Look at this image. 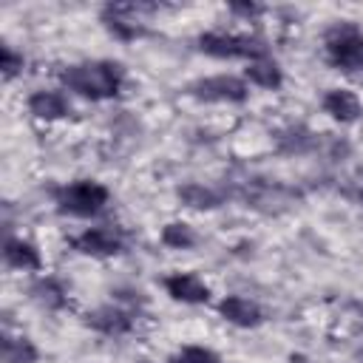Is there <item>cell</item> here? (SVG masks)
<instances>
[{
    "label": "cell",
    "mask_w": 363,
    "mask_h": 363,
    "mask_svg": "<svg viewBox=\"0 0 363 363\" xmlns=\"http://www.w3.org/2000/svg\"><path fill=\"white\" fill-rule=\"evenodd\" d=\"M218 315H221L224 320L235 323V326H244V329L258 326V323L264 320L261 306H258L255 301H250V298H241V295H227V298H221V301H218Z\"/></svg>",
    "instance_id": "9c48e42d"
},
{
    "label": "cell",
    "mask_w": 363,
    "mask_h": 363,
    "mask_svg": "<svg viewBox=\"0 0 363 363\" xmlns=\"http://www.w3.org/2000/svg\"><path fill=\"white\" fill-rule=\"evenodd\" d=\"M199 48L218 60H264L267 45L247 34H224V31H207L199 37Z\"/></svg>",
    "instance_id": "277c9868"
},
{
    "label": "cell",
    "mask_w": 363,
    "mask_h": 363,
    "mask_svg": "<svg viewBox=\"0 0 363 363\" xmlns=\"http://www.w3.org/2000/svg\"><path fill=\"white\" fill-rule=\"evenodd\" d=\"M31 295L34 301H40L45 309H60L65 303V289L54 281V278H40L34 286H31Z\"/></svg>",
    "instance_id": "e0dca14e"
},
{
    "label": "cell",
    "mask_w": 363,
    "mask_h": 363,
    "mask_svg": "<svg viewBox=\"0 0 363 363\" xmlns=\"http://www.w3.org/2000/svg\"><path fill=\"white\" fill-rule=\"evenodd\" d=\"M247 79L252 85H258V88H272L275 91V88H281L284 74H281V68L269 57H264V60H252L247 65Z\"/></svg>",
    "instance_id": "5bb4252c"
},
{
    "label": "cell",
    "mask_w": 363,
    "mask_h": 363,
    "mask_svg": "<svg viewBox=\"0 0 363 363\" xmlns=\"http://www.w3.org/2000/svg\"><path fill=\"white\" fill-rule=\"evenodd\" d=\"M326 60L346 74L363 71V31L352 23L332 26L326 31Z\"/></svg>",
    "instance_id": "7a4b0ae2"
},
{
    "label": "cell",
    "mask_w": 363,
    "mask_h": 363,
    "mask_svg": "<svg viewBox=\"0 0 363 363\" xmlns=\"http://www.w3.org/2000/svg\"><path fill=\"white\" fill-rule=\"evenodd\" d=\"M170 363H221L216 352L204 349V346H184L179 354L170 357Z\"/></svg>",
    "instance_id": "d6986e66"
},
{
    "label": "cell",
    "mask_w": 363,
    "mask_h": 363,
    "mask_svg": "<svg viewBox=\"0 0 363 363\" xmlns=\"http://www.w3.org/2000/svg\"><path fill=\"white\" fill-rule=\"evenodd\" d=\"M37 357H40V352L28 337H11V335L3 337V360L6 363H34Z\"/></svg>",
    "instance_id": "2e32d148"
},
{
    "label": "cell",
    "mask_w": 363,
    "mask_h": 363,
    "mask_svg": "<svg viewBox=\"0 0 363 363\" xmlns=\"http://www.w3.org/2000/svg\"><path fill=\"white\" fill-rule=\"evenodd\" d=\"M85 323L94 326V329L102 332V335H125V332L133 326V318H130L128 309H119V306H99V309L88 312Z\"/></svg>",
    "instance_id": "30bf717a"
},
{
    "label": "cell",
    "mask_w": 363,
    "mask_h": 363,
    "mask_svg": "<svg viewBox=\"0 0 363 363\" xmlns=\"http://www.w3.org/2000/svg\"><path fill=\"white\" fill-rule=\"evenodd\" d=\"M323 111H326L332 119H337V122H354V119L363 113V105H360V99H357L352 91H346V88H332V91H326V96H323Z\"/></svg>",
    "instance_id": "8fae6325"
},
{
    "label": "cell",
    "mask_w": 363,
    "mask_h": 363,
    "mask_svg": "<svg viewBox=\"0 0 363 363\" xmlns=\"http://www.w3.org/2000/svg\"><path fill=\"white\" fill-rule=\"evenodd\" d=\"M26 105H28V113L37 119H62L71 111L60 91H34Z\"/></svg>",
    "instance_id": "4fadbf2b"
},
{
    "label": "cell",
    "mask_w": 363,
    "mask_h": 363,
    "mask_svg": "<svg viewBox=\"0 0 363 363\" xmlns=\"http://www.w3.org/2000/svg\"><path fill=\"white\" fill-rule=\"evenodd\" d=\"M122 65L111 60H94V62H77L62 68L60 79L68 91L85 96V99H111L122 88Z\"/></svg>",
    "instance_id": "6da1fadb"
},
{
    "label": "cell",
    "mask_w": 363,
    "mask_h": 363,
    "mask_svg": "<svg viewBox=\"0 0 363 363\" xmlns=\"http://www.w3.org/2000/svg\"><path fill=\"white\" fill-rule=\"evenodd\" d=\"M3 258L9 267L14 269H23V272H37L43 269V258H40V250L23 238H6V250H3Z\"/></svg>",
    "instance_id": "7c38bea8"
},
{
    "label": "cell",
    "mask_w": 363,
    "mask_h": 363,
    "mask_svg": "<svg viewBox=\"0 0 363 363\" xmlns=\"http://www.w3.org/2000/svg\"><path fill=\"white\" fill-rule=\"evenodd\" d=\"M233 11H238V14H247V17H252V14H258V11H261V6H233Z\"/></svg>",
    "instance_id": "44dd1931"
},
{
    "label": "cell",
    "mask_w": 363,
    "mask_h": 363,
    "mask_svg": "<svg viewBox=\"0 0 363 363\" xmlns=\"http://www.w3.org/2000/svg\"><path fill=\"white\" fill-rule=\"evenodd\" d=\"M187 91L196 99H207V102H244L250 94L247 82L233 77V74H216V77L196 79Z\"/></svg>",
    "instance_id": "5b68a950"
},
{
    "label": "cell",
    "mask_w": 363,
    "mask_h": 363,
    "mask_svg": "<svg viewBox=\"0 0 363 363\" xmlns=\"http://www.w3.org/2000/svg\"><path fill=\"white\" fill-rule=\"evenodd\" d=\"M360 201H363V190H360Z\"/></svg>",
    "instance_id": "7402d4cb"
},
{
    "label": "cell",
    "mask_w": 363,
    "mask_h": 363,
    "mask_svg": "<svg viewBox=\"0 0 363 363\" xmlns=\"http://www.w3.org/2000/svg\"><path fill=\"white\" fill-rule=\"evenodd\" d=\"M162 244H167L173 250H190L196 244V233L184 221H170L167 227H162Z\"/></svg>",
    "instance_id": "ac0fdd59"
},
{
    "label": "cell",
    "mask_w": 363,
    "mask_h": 363,
    "mask_svg": "<svg viewBox=\"0 0 363 363\" xmlns=\"http://www.w3.org/2000/svg\"><path fill=\"white\" fill-rule=\"evenodd\" d=\"M136 11H139V6H108L102 11V23H105V28L113 37H119V40H136V37L145 34V26L136 17Z\"/></svg>",
    "instance_id": "8992f818"
},
{
    "label": "cell",
    "mask_w": 363,
    "mask_h": 363,
    "mask_svg": "<svg viewBox=\"0 0 363 363\" xmlns=\"http://www.w3.org/2000/svg\"><path fill=\"white\" fill-rule=\"evenodd\" d=\"M23 68V54H17L11 45H0V71H3V77L6 79H11L17 71Z\"/></svg>",
    "instance_id": "ffe728a7"
},
{
    "label": "cell",
    "mask_w": 363,
    "mask_h": 363,
    "mask_svg": "<svg viewBox=\"0 0 363 363\" xmlns=\"http://www.w3.org/2000/svg\"><path fill=\"white\" fill-rule=\"evenodd\" d=\"M54 199H57L60 213L88 218V216H96L108 204V187H102L99 182H91V179H79L71 184H62L54 193Z\"/></svg>",
    "instance_id": "3957f363"
},
{
    "label": "cell",
    "mask_w": 363,
    "mask_h": 363,
    "mask_svg": "<svg viewBox=\"0 0 363 363\" xmlns=\"http://www.w3.org/2000/svg\"><path fill=\"white\" fill-rule=\"evenodd\" d=\"M162 284H164V289H167V295L173 301H182V303H207L210 301V289H207V284L199 275L173 272Z\"/></svg>",
    "instance_id": "52a82bcc"
},
{
    "label": "cell",
    "mask_w": 363,
    "mask_h": 363,
    "mask_svg": "<svg viewBox=\"0 0 363 363\" xmlns=\"http://www.w3.org/2000/svg\"><path fill=\"white\" fill-rule=\"evenodd\" d=\"M74 247L85 255H116L122 250V238L108 227H88L74 238Z\"/></svg>",
    "instance_id": "ba28073f"
},
{
    "label": "cell",
    "mask_w": 363,
    "mask_h": 363,
    "mask_svg": "<svg viewBox=\"0 0 363 363\" xmlns=\"http://www.w3.org/2000/svg\"><path fill=\"white\" fill-rule=\"evenodd\" d=\"M179 199H182L187 207H193V210H210V207H218V204H221V196H218L216 190H210V187H204V184H196V182L179 187Z\"/></svg>",
    "instance_id": "9a60e30c"
}]
</instances>
